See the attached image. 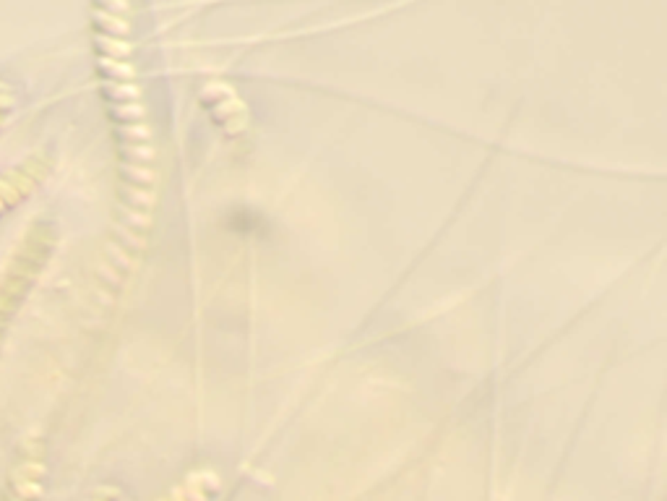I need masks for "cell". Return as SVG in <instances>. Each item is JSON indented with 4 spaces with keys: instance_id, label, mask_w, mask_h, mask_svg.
<instances>
[{
    "instance_id": "obj_1",
    "label": "cell",
    "mask_w": 667,
    "mask_h": 501,
    "mask_svg": "<svg viewBox=\"0 0 667 501\" xmlns=\"http://www.w3.org/2000/svg\"><path fill=\"white\" fill-rule=\"evenodd\" d=\"M94 44L120 144L123 215L112 269L123 274L149 233L157 204V152L133 66L130 0H94Z\"/></svg>"
},
{
    "instance_id": "obj_3",
    "label": "cell",
    "mask_w": 667,
    "mask_h": 501,
    "mask_svg": "<svg viewBox=\"0 0 667 501\" xmlns=\"http://www.w3.org/2000/svg\"><path fill=\"white\" fill-rule=\"evenodd\" d=\"M204 97L209 107H212L214 118L222 123V128L230 136L245 133V128H248V113H245L243 102L235 95V89L227 87L224 81H209L204 87Z\"/></svg>"
},
{
    "instance_id": "obj_4",
    "label": "cell",
    "mask_w": 667,
    "mask_h": 501,
    "mask_svg": "<svg viewBox=\"0 0 667 501\" xmlns=\"http://www.w3.org/2000/svg\"><path fill=\"white\" fill-rule=\"evenodd\" d=\"M13 99H16L13 87H11L8 81H0V128H3V123L8 121L11 110H13Z\"/></svg>"
},
{
    "instance_id": "obj_2",
    "label": "cell",
    "mask_w": 667,
    "mask_h": 501,
    "mask_svg": "<svg viewBox=\"0 0 667 501\" xmlns=\"http://www.w3.org/2000/svg\"><path fill=\"white\" fill-rule=\"evenodd\" d=\"M52 164H55V159L47 152H37L6 175H0V215H6L8 209L21 204L26 196H32L47 181V175L52 173Z\"/></svg>"
}]
</instances>
